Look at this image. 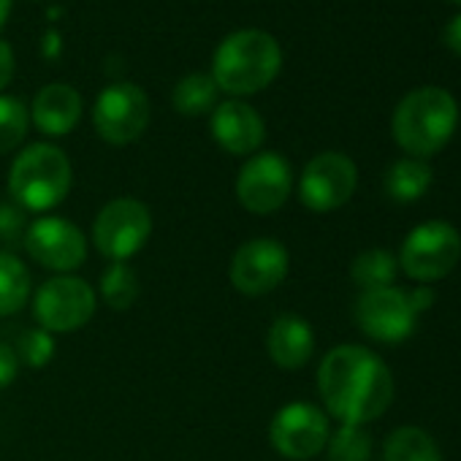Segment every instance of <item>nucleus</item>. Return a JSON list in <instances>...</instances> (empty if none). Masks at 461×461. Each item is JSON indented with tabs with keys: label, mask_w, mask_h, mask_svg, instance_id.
Listing matches in <instances>:
<instances>
[{
	"label": "nucleus",
	"mask_w": 461,
	"mask_h": 461,
	"mask_svg": "<svg viewBox=\"0 0 461 461\" xmlns=\"http://www.w3.org/2000/svg\"><path fill=\"white\" fill-rule=\"evenodd\" d=\"M23 248L39 267L55 275H74L87 261L85 230L68 217L58 214H41L31 220Z\"/></svg>",
	"instance_id": "8"
},
{
	"label": "nucleus",
	"mask_w": 461,
	"mask_h": 461,
	"mask_svg": "<svg viewBox=\"0 0 461 461\" xmlns=\"http://www.w3.org/2000/svg\"><path fill=\"white\" fill-rule=\"evenodd\" d=\"M152 237V212L144 201L120 195L93 220V245L106 261H131Z\"/></svg>",
	"instance_id": "5"
},
{
	"label": "nucleus",
	"mask_w": 461,
	"mask_h": 461,
	"mask_svg": "<svg viewBox=\"0 0 461 461\" xmlns=\"http://www.w3.org/2000/svg\"><path fill=\"white\" fill-rule=\"evenodd\" d=\"M383 185H385V193L396 203H412L431 187V168L426 166V160L402 158V160L391 163Z\"/></svg>",
	"instance_id": "18"
},
{
	"label": "nucleus",
	"mask_w": 461,
	"mask_h": 461,
	"mask_svg": "<svg viewBox=\"0 0 461 461\" xmlns=\"http://www.w3.org/2000/svg\"><path fill=\"white\" fill-rule=\"evenodd\" d=\"M280 66V44L267 31H237L217 47L209 77L228 95H256L277 79Z\"/></svg>",
	"instance_id": "2"
},
{
	"label": "nucleus",
	"mask_w": 461,
	"mask_h": 461,
	"mask_svg": "<svg viewBox=\"0 0 461 461\" xmlns=\"http://www.w3.org/2000/svg\"><path fill=\"white\" fill-rule=\"evenodd\" d=\"M267 353L275 366L285 372H299L307 366L315 353V331L310 321L294 312L277 315L267 331Z\"/></svg>",
	"instance_id": "16"
},
{
	"label": "nucleus",
	"mask_w": 461,
	"mask_h": 461,
	"mask_svg": "<svg viewBox=\"0 0 461 461\" xmlns=\"http://www.w3.org/2000/svg\"><path fill=\"white\" fill-rule=\"evenodd\" d=\"M458 106L442 87H418L407 93L391 120L396 144L418 160L437 155L456 133Z\"/></svg>",
	"instance_id": "3"
},
{
	"label": "nucleus",
	"mask_w": 461,
	"mask_h": 461,
	"mask_svg": "<svg viewBox=\"0 0 461 461\" xmlns=\"http://www.w3.org/2000/svg\"><path fill=\"white\" fill-rule=\"evenodd\" d=\"M450 4H456V6H461V0H450Z\"/></svg>",
	"instance_id": "33"
},
{
	"label": "nucleus",
	"mask_w": 461,
	"mask_h": 461,
	"mask_svg": "<svg viewBox=\"0 0 461 461\" xmlns=\"http://www.w3.org/2000/svg\"><path fill=\"white\" fill-rule=\"evenodd\" d=\"M358 329L383 345H396L412 337L418 315L410 307L407 291L399 288H380V291H361L353 307Z\"/></svg>",
	"instance_id": "14"
},
{
	"label": "nucleus",
	"mask_w": 461,
	"mask_h": 461,
	"mask_svg": "<svg viewBox=\"0 0 461 461\" xmlns=\"http://www.w3.org/2000/svg\"><path fill=\"white\" fill-rule=\"evenodd\" d=\"M356 185L358 168L345 152H321L299 176V198L312 212H334L353 198Z\"/></svg>",
	"instance_id": "13"
},
{
	"label": "nucleus",
	"mask_w": 461,
	"mask_h": 461,
	"mask_svg": "<svg viewBox=\"0 0 461 461\" xmlns=\"http://www.w3.org/2000/svg\"><path fill=\"white\" fill-rule=\"evenodd\" d=\"M31 120L44 136H68L82 120V95L68 85H47L33 98Z\"/></svg>",
	"instance_id": "17"
},
{
	"label": "nucleus",
	"mask_w": 461,
	"mask_h": 461,
	"mask_svg": "<svg viewBox=\"0 0 461 461\" xmlns=\"http://www.w3.org/2000/svg\"><path fill=\"white\" fill-rule=\"evenodd\" d=\"M461 258V234L445 220H429L412 228L399 250V267L410 280L434 283L447 277Z\"/></svg>",
	"instance_id": "7"
},
{
	"label": "nucleus",
	"mask_w": 461,
	"mask_h": 461,
	"mask_svg": "<svg viewBox=\"0 0 461 461\" xmlns=\"http://www.w3.org/2000/svg\"><path fill=\"white\" fill-rule=\"evenodd\" d=\"M74 185V168L68 155L55 144L25 147L9 168V193L25 212L47 214L60 206Z\"/></svg>",
	"instance_id": "4"
},
{
	"label": "nucleus",
	"mask_w": 461,
	"mask_h": 461,
	"mask_svg": "<svg viewBox=\"0 0 461 461\" xmlns=\"http://www.w3.org/2000/svg\"><path fill=\"white\" fill-rule=\"evenodd\" d=\"M318 391L326 412L339 423L366 426L393 402L388 364L364 345H337L318 366Z\"/></svg>",
	"instance_id": "1"
},
{
	"label": "nucleus",
	"mask_w": 461,
	"mask_h": 461,
	"mask_svg": "<svg viewBox=\"0 0 461 461\" xmlns=\"http://www.w3.org/2000/svg\"><path fill=\"white\" fill-rule=\"evenodd\" d=\"M294 190V168L280 152L250 155L237 174V201L250 214H275Z\"/></svg>",
	"instance_id": "9"
},
{
	"label": "nucleus",
	"mask_w": 461,
	"mask_h": 461,
	"mask_svg": "<svg viewBox=\"0 0 461 461\" xmlns=\"http://www.w3.org/2000/svg\"><path fill=\"white\" fill-rule=\"evenodd\" d=\"M20 375V356L12 345L0 342V391L9 388Z\"/></svg>",
	"instance_id": "28"
},
{
	"label": "nucleus",
	"mask_w": 461,
	"mask_h": 461,
	"mask_svg": "<svg viewBox=\"0 0 461 461\" xmlns=\"http://www.w3.org/2000/svg\"><path fill=\"white\" fill-rule=\"evenodd\" d=\"M442 41H445V47H447L456 58H461V14H456V17L445 25Z\"/></svg>",
	"instance_id": "31"
},
{
	"label": "nucleus",
	"mask_w": 461,
	"mask_h": 461,
	"mask_svg": "<svg viewBox=\"0 0 461 461\" xmlns=\"http://www.w3.org/2000/svg\"><path fill=\"white\" fill-rule=\"evenodd\" d=\"M31 128V112L14 95H0V155L17 149Z\"/></svg>",
	"instance_id": "25"
},
{
	"label": "nucleus",
	"mask_w": 461,
	"mask_h": 461,
	"mask_svg": "<svg viewBox=\"0 0 461 461\" xmlns=\"http://www.w3.org/2000/svg\"><path fill=\"white\" fill-rule=\"evenodd\" d=\"M171 104L185 117H201L217 106V85L209 74H187L174 87Z\"/></svg>",
	"instance_id": "23"
},
{
	"label": "nucleus",
	"mask_w": 461,
	"mask_h": 461,
	"mask_svg": "<svg viewBox=\"0 0 461 461\" xmlns=\"http://www.w3.org/2000/svg\"><path fill=\"white\" fill-rule=\"evenodd\" d=\"M12 77H14V52L6 41H0V93L6 90Z\"/></svg>",
	"instance_id": "29"
},
{
	"label": "nucleus",
	"mask_w": 461,
	"mask_h": 461,
	"mask_svg": "<svg viewBox=\"0 0 461 461\" xmlns=\"http://www.w3.org/2000/svg\"><path fill=\"white\" fill-rule=\"evenodd\" d=\"M55 334L44 331V329H28L20 342H17V356H20V364L31 366V369H44L52 358H55Z\"/></svg>",
	"instance_id": "26"
},
{
	"label": "nucleus",
	"mask_w": 461,
	"mask_h": 461,
	"mask_svg": "<svg viewBox=\"0 0 461 461\" xmlns=\"http://www.w3.org/2000/svg\"><path fill=\"white\" fill-rule=\"evenodd\" d=\"M329 434V415L312 402H288L269 423V442L288 461L315 458L326 450Z\"/></svg>",
	"instance_id": "10"
},
{
	"label": "nucleus",
	"mask_w": 461,
	"mask_h": 461,
	"mask_svg": "<svg viewBox=\"0 0 461 461\" xmlns=\"http://www.w3.org/2000/svg\"><path fill=\"white\" fill-rule=\"evenodd\" d=\"M25 230H28L25 209L17 203H0V242L9 248L23 245Z\"/></svg>",
	"instance_id": "27"
},
{
	"label": "nucleus",
	"mask_w": 461,
	"mask_h": 461,
	"mask_svg": "<svg viewBox=\"0 0 461 461\" xmlns=\"http://www.w3.org/2000/svg\"><path fill=\"white\" fill-rule=\"evenodd\" d=\"M98 310L95 288L77 275H55L33 294V318L50 334L85 329Z\"/></svg>",
	"instance_id": "6"
},
{
	"label": "nucleus",
	"mask_w": 461,
	"mask_h": 461,
	"mask_svg": "<svg viewBox=\"0 0 461 461\" xmlns=\"http://www.w3.org/2000/svg\"><path fill=\"white\" fill-rule=\"evenodd\" d=\"M31 299V272L9 250H0V318L17 315Z\"/></svg>",
	"instance_id": "19"
},
{
	"label": "nucleus",
	"mask_w": 461,
	"mask_h": 461,
	"mask_svg": "<svg viewBox=\"0 0 461 461\" xmlns=\"http://www.w3.org/2000/svg\"><path fill=\"white\" fill-rule=\"evenodd\" d=\"M9 12H12V0H0V28L6 25V20H9Z\"/></svg>",
	"instance_id": "32"
},
{
	"label": "nucleus",
	"mask_w": 461,
	"mask_h": 461,
	"mask_svg": "<svg viewBox=\"0 0 461 461\" xmlns=\"http://www.w3.org/2000/svg\"><path fill=\"white\" fill-rule=\"evenodd\" d=\"M326 456H329V461H369L372 458V437L364 426L339 423V429L329 434Z\"/></svg>",
	"instance_id": "24"
},
{
	"label": "nucleus",
	"mask_w": 461,
	"mask_h": 461,
	"mask_svg": "<svg viewBox=\"0 0 461 461\" xmlns=\"http://www.w3.org/2000/svg\"><path fill=\"white\" fill-rule=\"evenodd\" d=\"M291 269L285 245L275 237H256L230 256L228 280L242 296H267L283 285Z\"/></svg>",
	"instance_id": "11"
},
{
	"label": "nucleus",
	"mask_w": 461,
	"mask_h": 461,
	"mask_svg": "<svg viewBox=\"0 0 461 461\" xmlns=\"http://www.w3.org/2000/svg\"><path fill=\"white\" fill-rule=\"evenodd\" d=\"M407 299H410V307L415 310V315H420L434 304V291L429 285H418V288L407 291Z\"/></svg>",
	"instance_id": "30"
},
{
	"label": "nucleus",
	"mask_w": 461,
	"mask_h": 461,
	"mask_svg": "<svg viewBox=\"0 0 461 461\" xmlns=\"http://www.w3.org/2000/svg\"><path fill=\"white\" fill-rule=\"evenodd\" d=\"M383 461H442V453L429 431L418 426H399L385 439Z\"/></svg>",
	"instance_id": "20"
},
{
	"label": "nucleus",
	"mask_w": 461,
	"mask_h": 461,
	"mask_svg": "<svg viewBox=\"0 0 461 461\" xmlns=\"http://www.w3.org/2000/svg\"><path fill=\"white\" fill-rule=\"evenodd\" d=\"M212 139L228 155H256L267 139L264 117L245 101H222L212 109Z\"/></svg>",
	"instance_id": "15"
},
{
	"label": "nucleus",
	"mask_w": 461,
	"mask_h": 461,
	"mask_svg": "<svg viewBox=\"0 0 461 461\" xmlns=\"http://www.w3.org/2000/svg\"><path fill=\"white\" fill-rule=\"evenodd\" d=\"M399 272V261L388 250H364L361 256L353 258L350 264V280L361 291H380L391 288Z\"/></svg>",
	"instance_id": "22"
},
{
	"label": "nucleus",
	"mask_w": 461,
	"mask_h": 461,
	"mask_svg": "<svg viewBox=\"0 0 461 461\" xmlns=\"http://www.w3.org/2000/svg\"><path fill=\"white\" fill-rule=\"evenodd\" d=\"M93 125L112 147L133 144L149 125V98L139 85L120 82L106 87L93 106Z\"/></svg>",
	"instance_id": "12"
},
{
	"label": "nucleus",
	"mask_w": 461,
	"mask_h": 461,
	"mask_svg": "<svg viewBox=\"0 0 461 461\" xmlns=\"http://www.w3.org/2000/svg\"><path fill=\"white\" fill-rule=\"evenodd\" d=\"M98 294L106 307L125 312L139 299V275L128 261H109V267L101 275Z\"/></svg>",
	"instance_id": "21"
}]
</instances>
